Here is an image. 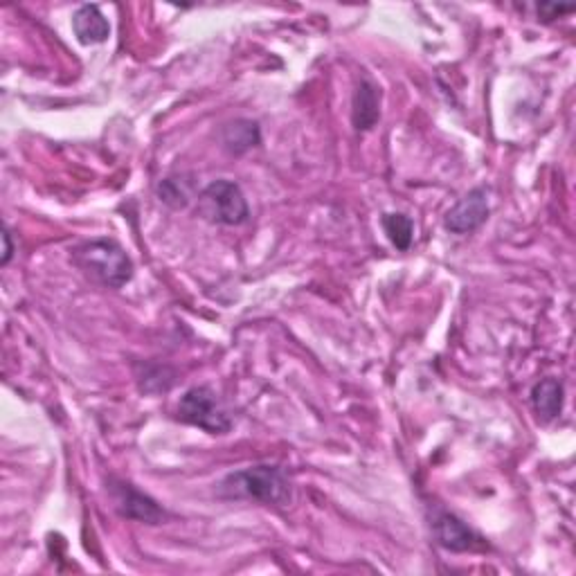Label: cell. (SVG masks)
I'll use <instances>...</instances> for the list:
<instances>
[{"label":"cell","mask_w":576,"mask_h":576,"mask_svg":"<svg viewBox=\"0 0 576 576\" xmlns=\"http://www.w3.org/2000/svg\"><path fill=\"white\" fill-rule=\"evenodd\" d=\"M219 495L228 500H252L261 504L291 502V482L279 466H250L230 473L219 484Z\"/></svg>","instance_id":"cell-1"},{"label":"cell","mask_w":576,"mask_h":576,"mask_svg":"<svg viewBox=\"0 0 576 576\" xmlns=\"http://www.w3.org/2000/svg\"><path fill=\"white\" fill-rule=\"evenodd\" d=\"M108 491H111L115 509L122 518L138 520L144 522V525H160L167 518V511L151 495L138 491L129 482L111 480L108 482Z\"/></svg>","instance_id":"cell-5"},{"label":"cell","mask_w":576,"mask_h":576,"mask_svg":"<svg viewBox=\"0 0 576 576\" xmlns=\"http://www.w3.org/2000/svg\"><path fill=\"white\" fill-rule=\"evenodd\" d=\"M381 120V88L372 79H360L354 93V104H351V122L356 131L374 129Z\"/></svg>","instance_id":"cell-8"},{"label":"cell","mask_w":576,"mask_h":576,"mask_svg":"<svg viewBox=\"0 0 576 576\" xmlns=\"http://www.w3.org/2000/svg\"><path fill=\"white\" fill-rule=\"evenodd\" d=\"M3 241H5L3 266H7V264H9V259H12V252H14V246H12V237H9V230H5V234H3Z\"/></svg>","instance_id":"cell-15"},{"label":"cell","mask_w":576,"mask_h":576,"mask_svg":"<svg viewBox=\"0 0 576 576\" xmlns=\"http://www.w3.org/2000/svg\"><path fill=\"white\" fill-rule=\"evenodd\" d=\"M383 230L387 234L396 248L399 250H408L412 246V237H414V223L410 216L405 214H385L383 216Z\"/></svg>","instance_id":"cell-13"},{"label":"cell","mask_w":576,"mask_h":576,"mask_svg":"<svg viewBox=\"0 0 576 576\" xmlns=\"http://www.w3.org/2000/svg\"><path fill=\"white\" fill-rule=\"evenodd\" d=\"M194 194V183L192 176H169L158 185V198L165 205L180 210V207H187L192 201Z\"/></svg>","instance_id":"cell-12"},{"label":"cell","mask_w":576,"mask_h":576,"mask_svg":"<svg viewBox=\"0 0 576 576\" xmlns=\"http://www.w3.org/2000/svg\"><path fill=\"white\" fill-rule=\"evenodd\" d=\"M72 261L90 279L108 288H122L133 277L131 257L113 239H93L81 243L72 252Z\"/></svg>","instance_id":"cell-2"},{"label":"cell","mask_w":576,"mask_h":576,"mask_svg":"<svg viewBox=\"0 0 576 576\" xmlns=\"http://www.w3.org/2000/svg\"><path fill=\"white\" fill-rule=\"evenodd\" d=\"M538 16L543 18V21H554V18H561L563 14H570L574 12L572 5H552V3H543L538 5Z\"/></svg>","instance_id":"cell-14"},{"label":"cell","mask_w":576,"mask_h":576,"mask_svg":"<svg viewBox=\"0 0 576 576\" xmlns=\"http://www.w3.org/2000/svg\"><path fill=\"white\" fill-rule=\"evenodd\" d=\"M198 212L210 223L241 225L248 221L250 210L241 187L232 180H214L198 196Z\"/></svg>","instance_id":"cell-4"},{"label":"cell","mask_w":576,"mask_h":576,"mask_svg":"<svg viewBox=\"0 0 576 576\" xmlns=\"http://www.w3.org/2000/svg\"><path fill=\"white\" fill-rule=\"evenodd\" d=\"M221 142H223L225 149L234 153V156H241V153H246L248 149L257 147V144L261 142L259 126H257V122H252V120L228 122L221 131Z\"/></svg>","instance_id":"cell-11"},{"label":"cell","mask_w":576,"mask_h":576,"mask_svg":"<svg viewBox=\"0 0 576 576\" xmlns=\"http://www.w3.org/2000/svg\"><path fill=\"white\" fill-rule=\"evenodd\" d=\"M432 534L448 552H475V549L484 547V540L450 511H437L432 516Z\"/></svg>","instance_id":"cell-7"},{"label":"cell","mask_w":576,"mask_h":576,"mask_svg":"<svg viewBox=\"0 0 576 576\" xmlns=\"http://www.w3.org/2000/svg\"><path fill=\"white\" fill-rule=\"evenodd\" d=\"M489 219V194L484 187H475L446 214L444 225L453 234H471Z\"/></svg>","instance_id":"cell-6"},{"label":"cell","mask_w":576,"mask_h":576,"mask_svg":"<svg viewBox=\"0 0 576 576\" xmlns=\"http://www.w3.org/2000/svg\"><path fill=\"white\" fill-rule=\"evenodd\" d=\"M72 30H75V36L79 43L84 45H95V43H104L111 34V25L104 18V14L99 12L97 5H84L79 7L75 16H72Z\"/></svg>","instance_id":"cell-9"},{"label":"cell","mask_w":576,"mask_h":576,"mask_svg":"<svg viewBox=\"0 0 576 576\" xmlns=\"http://www.w3.org/2000/svg\"><path fill=\"white\" fill-rule=\"evenodd\" d=\"M565 390L558 378H543V381L534 385L531 390V405H534L536 414L543 421H552L563 410Z\"/></svg>","instance_id":"cell-10"},{"label":"cell","mask_w":576,"mask_h":576,"mask_svg":"<svg viewBox=\"0 0 576 576\" xmlns=\"http://www.w3.org/2000/svg\"><path fill=\"white\" fill-rule=\"evenodd\" d=\"M176 412L180 421L210 432V435H225V432H230L232 428L230 414L223 408L219 394L207 385H198L187 390L183 399L178 401Z\"/></svg>","instance_id":"cell-3"}]
</instances>
